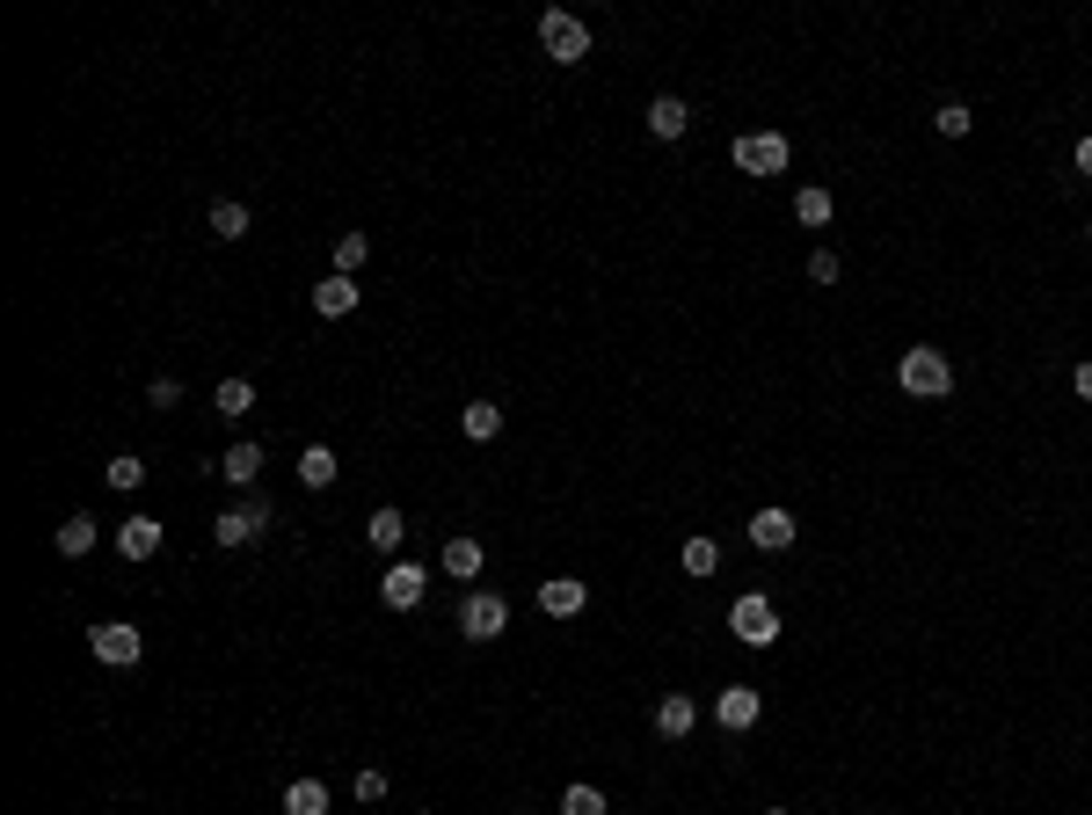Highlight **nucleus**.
I'll return each mask as SVG.
<instances>
[{
  "mask_svg": "<svg viewBox=\"0 0 1092 815\" xmlns=\"http://www.w3.org/2000/svg\"><path fill=\"white\" fill-rule=\"evenodd\" d=\"M460 430L474 437V444H488V437L503 430V408H495V401H466V415H460Z\"/></svg>",
  "mask_w": 1092,
  "mask_h": 815,
  "instance_id": "412c9836",
  "label": "nucleus"
},
{
  "mask_svg": "<svg viewBox=\"0 0 1092 815\" xmlns=\"http://www.w3.org/2000/svg\"><path fill=\"white\" fill-rule=\"evenodd\" d=\"M263 525H269V503H263V496H248L241 510H218V517H212V539H218V547H248Z\"/></svg>",
  "mask_w": 1092,
  "mask_h": 815,
  "instance_id": "0eeeda50",
  "label": "nucleus"
},
{
  "mask_svg": "<svg viewBox=\"0 0 1092 815\" xmlns=\"http://www.w3.org/2000/svg\"><path fill=\"white\" fill-rule=\"evenodd\" d=\"M460 634L466 641H503L510 634V604L495 598V590H474V598L460 604Z\"/></svg>",
  "mask_w": 1092,
  "mask_h": 815,
  "instance_id": "39448f33",
  "label": "nucleus"
},
{
  "mask_svg": "<svg viewBox=\"0 0 1092 815\" xmlns=\"http://www.w3.org/2000/svg\"><path fill=\"white\" fill-rule=\"evenodd\" d=\"M218 480H234V488H255V474H263V444H226V452L212 459Z\"/></svg>",
  "mask_w": 1092,
  "mask_h": 815,
  "instance_id": "f8f14e48",
  "label": "nucleus"
},
{
  "mask_svg": "<svg viewBox=\"0 0 1092 815\" xmlns=\"http://www.w3.org/2000/svg\"><path fill=\"white\" fill-rule=\"evenodd\" d=\"M314 313H321V321H342V313H357V277H336V269H328V277L314 285Z\"/></svg>",
  "mask_w": 1092,
  "mask_h": 815,
  "instance_id": "ddd939ff",
  "label": "nucleus"
},
{
  "mask_svg": "<svg viewBox=\"0 0 1092 815\" xmlns=\"http://www.w3.org/2000/svg\"><path fill=\"white\" fill-rule=\"evenodd\" d=\"M364 255H372V240H364V234H336V277H357Z\"/></svg>",
  "mask_w": 1092,
  "mask_h": 815,
  "instance_id": "a878e982",
  "label": "nucleus"
},
{
  "mask_svg": "<svg viewBox=\"0 0 1092 815\" xmlns=\"http://www.w3.org/2000/svg\"><path fill=\"white\" fill-rule=\"evenodd\" d=\"M146 401H153V408H175V401H183V379H153V393H146Z\"/></svg>",
  "mask_w": 1092,
  "mask_h": 815,
  "instance_id": "473e14b6",
  "label": "nucleus"
},
{
  "mask_svg": "<svg viewBox=\"0 0 1092 815\" xmlns=\"http://www.w3.org/2000/svg\"><path fill=\"white\" fill-rule=\"evenodd\" d=\"M299 480H306V488H328V480H336V452H328V444H306V452H299Z\"/></svg>",
  "mask_w": 1092,
  "mask_h": 815,
  "instance_id": "4be33fe9",
  "label": "nucleus"
},
{
  "mask_svg": "<svg viewBox=\"0 0 1092 815\" xmlns=\"http://www.w3.org/2000/svg\"><path fill=\"white\" fill-rule=\"evenodd\" d=\"M285 815H328V787H321V779H291V787H285Z\"/></svg>",
  "mask_w": 1092,
  "mask_h": 815,
  "instance_id": "aec40b11",
  "label": "nucleus"
},
{
  "mask_svg": "<svg viewBox=\"0 0 1092 815\" xmlns=\"http://www.w3.org/2000/svg\"><path fill=\"white\" fill-rule=\"evenodd\" d=\"M212 408H218V415H248V408H255V386H248V379H218Z\"/></svg>",
  "mask_w": 1092,
  "mask_h": 815,
  "instance_id": "393cba45",
  "label": "nucleus"
},
{
  "mask_svg": "<svg viewBox=\"0 0 1092 815\" xmlns=\"http://www.w3.org/2000/svg\"><path fill=\"white\" fill-rule=\"evenodd\" d=\"M139 480H146V459H131V452L110 459V488H139Z\"/></svg>",
  "mask_w": 1092,
  "mask_h": 815,
  "instance_id": "c756f323",
  "label": "nucleus"
},
{
  "mask_svg": "<svg viewBox=\"0 0 1092 815\" xmlns=\"http://www.w3.org/2000/svg\"><path fill=\"white\" fill-rule=\"evenodd\" d=\"M364 539H372L379 553H393L401 539H409V517H401V510H372V517H364Z\"/></svg>",
  "mask_w": 1092,
  "mask_h": 815,
  "instance_id": "f3484780",
  "label": "nucleus"
},
{
  "mask_svg": "<svg viewBox=\"0 0 1092 815\" xmlns=\"http://www.w3.org/2000/svg\"><path fill=\"white\" fill-rule=\"evenodd\" d=\"M794 218H801V226H830V190H816V183H808V190L794 197Z\"/></svg>",
  "mask_w": 1092,
  "mask_h": 815,
  "instance_id": "bb28decb",
  "label": "nucleus"
},
{
  "mask_svg": "<svg viewBox=\"0 0 1092 815\" xmlns=\"http://www.w3.org/2000/svg\"><path fill=\"white\" fill-rule=\"evenodd\" d=\"M932 124H940V139H969V131H976V110H969V102H940V110H932Z\"/></svg>",
  "mask_w": 1092,
  "mask_h": 815,
  "instance_id": "5701e85b",
  "label": "nucleus"
},
{
  "mask_svg": "<svg viewBox=\"0 0 1092 815\" xmlns=\"http://www.w3.org/2000/svg\"><path fill=\"white\" fill-rule=\"evenodd\" d=\"M1070 386H1078V401H1092V358L1078 364V372H1070Z\"/></svg>",
  "mask_w": 1092,
  "mask_h": 815,
  "instance_id": "72a5a7b5",
  "label": "nucleus"
},
{
  "mask_svg": "<svg viewBox=\"0 0 1092 815\" xmlns=\"http://www.w3.org/2000/svg\"><path fill=\"white\" fill-rule=\"evenodd\" d=\"M728 153H736V168H743V175H787V161H794L779 131H743Z\"/></svg>",
  "mask_w": 1092,
  "mask_h": 815,
  "instance_id": "20e7f679",
  "label": "nucleus"
},
{
  "mask_svg": "<svg viewBox=\"0 0 1092 815\" xmlns=\"http://www.w3.org/2000/svg\"><path fill=\"white\" fill-rule=\"evenodd\" d=\"M539 45H547V59H561V66H582V59H590V29H582L568 8H547V15H539Z\"/></svg>",
  "mask_w": 1092,
  "mask_h": 815,
  "instance_id": "7ed1b4c3",
  "label": "nucleus"
},
{
  "mask_svg": "<svg viewBox=\"0 0 1092 815\" xmlns=\"http://www.w3.org/2000/svg\"><path fill=\"white\" fill-rule=\"evenodd\" d=\"M794 539H801L794 510H757V517H751V547H765V553H787Z\"/></svg>",
  "mask_w": 1092,
  "mask_h": 815,
  "instance_id": "9b49d317",
  "label": "nucleus"
},
{
  "mask_svg": "<svg viewBox=\"0 0 1092 815\" xmlns=\"http://www.w3.org/2000/svg\"><path fill=\"white\" fill-rule=\"evenodd\" d=\"M896 379H903V393H918V401H940V393H954V364H946V350H903V364H896Z\"/></svg>",
  "mask_w": 1092,
  "mask_h": 815,
  "instance_id": "f257e3e1",
  "label": "nucleus"
},
{
  "mask_svg": "<svg viewBox=\"0 0 1092 815\" xmlns=\"http://www.w3.org/2000/svg\"><path fill=\"white\" fill-rule=\"evenodd\" d=\"M757 714H765V699H757L751 685H728V692L714 699V720H721L728 736H743V728H757Z\"/></svg>",
  "mask_w": 1092,
  "mask_h": 815,
  "instance_id": "1a4fd4ad",
  "label": "nucleus"
},
{
  "mask_svg": "<svg viewBox=\"0 0 1092 815\" xmlns=\"http://www.w3.org/2000/svg\"><path fill=\"white\" fill-rule=\"evenodd\" d=\"M721 568V547L714 539H685V576H714Z\"/></svg>",
  "mask_w": 1092,
  "mask_h": 815,
  "instance_id": "cd10ccee",
  "label": "nucleus"
},
{
  "mask_svg": "<svg viewBox=\"0 0 1092 815\" xmlns=\"http://www.w3.org/2000/svg\"><path fill=\"white\" fill-rule=\"evenodd\" d=\"M1070 161H1078V175H1092V139H1078V153H1070Z\"/></svg>",
  "mask_w": 1092,
  "mask_h": 815,
  "instance_id": "f704fd0d",
  "label": "nucleus"
},
{
  "mask_svg": "<svg viewBox=\"0 0 1092 815\" xmlns=\"http://www.w3.org/2000/svg\"><path fill=\"white\" fill-rule=\"evenodd\" d=\"M561 815H605V793H598V787H582V779H576V787L561 793Z\"/></svg>",
  "mask_w": 1092,
  "mask_h": 815,
  "instance_id": "c85d7f7f",
  "label": "nucleus"
},
{
  "mask_svg": "<svg viewBox=\"0 0 1092 815\" xmlns=\"http://www.w3.org/2000/svg\"><path fill=\"white\" fill-rule=\"evenodd\" d=\"M728 634H736L743 648H773V641H779V612H773V598L743 590V598L728 604Z\"/></svg>",
  "mask_w": 1092,
  "mask_h": 815,
  "instance_id": "f03ea898",
  "label": "nucleus"
},
{
  "mask_svg": "<svg viewBox=\"0 0 1092 815\" xmlns=\"http://www.w3.org/2000/svg\"><path fill=\"white\" fill-rule=\"evenodd\" d=\"M357 801H387V772H357Z\"/></svg>",
  "mask_w": 1092,
  "mask_h": 815,
  "instance_id": "2f4dec72",
  "label": "nucleus"
},
{
  "mask_svg": "<svg viewBox=\"0 0 1092 815\" xmlns=\"http://www.w3.org/2000/svg\"><path fill=\"white\" fill-rule=\"evenodd\" d=\"M649 131H655V139H685V131H692L685 96H655V102H649Z\"/></svg>",
  "mask_w": 1092,
  "mask_h": 815,
  "instance_id": "2eb2a0df",
  "label": "nucleus"
},
{
  "mask_svg": "<svg viewBox=\"0 0 1092 815\" xmlns=\"http://www.w3.org/2000/svg\"><path fill=\"white\" fill-rule=\"evenodd\" d=\"M59 553H66V561H80V553H96V517H88V510H73L66 525H59Z\"/></svg>",
  "mask_w": 1092,
  "mask_h": 815,
  "instance_id": "a211bd4d",
  "label": "nucleus"
},
{
  "mask_svg": "<svg viewBox=\"0 0 1092 815\" xmlns=\"http://www.w3.org/2000/svg\"><path fill=\"white\" fill-rule=\"evenodd\" d=\"M423 590H430V576H423L415 561H393L387 576H379V604H387V612H415Z\"/></svg>",
  "mask_w": 1092,
  "mask_h": 815,
  "instance_id": "6e6552de",
  "label": "nucleus"
},
{
  "mask_svg": "<svg viewBox=\"0 0 1092 815\" xmlns=\"http://www.w3.org/2000/svg\"><path fill=\"white\" fill-rule=\"evenodd\" d=\"M444 576H460V582L481 576V539H444Z\"/></svg>",
  "mask_w": 1092,
  "mask_h": 815,
  "instance_id": "6ab92c4d",
  "label": "nucleus"
},
{
  "mask_svg": "<svg viewBox=\"0 0 1092 815\" xmlns=\"http://www.w3.org/2000/svg\"><path fill=\"white\" fill-rule=\"evenodd\" d=\"M808 277H816V285H838V255L816 248V255H808Z\"/></svg>",
  "mask_w": 1092,
  "mask_h": 815,
  "instance_id": "7c9ffc66",
  "label": "nucleus"
},
{
  "mask_svg": "<svg viewBox=\"0 0 1092 815\" xmlns=\"http://www.w3.org/2000/svg\"><path fill=\"white\" fill-rule=\"evenodd\" d=\"M88 648H96V663H110V670H131V663H139V655H146L139 626H124V619L96 626V634H88Z\"/></svg>",
  "mask_w": 1092,
  "mask_h": 815,
  "instance_id": "423d86ee",
  "label": "nucleus"
},
{
  "mask_svg": "<svg viewBox=\"0 0 1092 815\" xmlns=\"http://www.w3.org/2000/svg\"><path fill=\"white\" fill-rule=\"evenodd\" d=\"M692 720H700V706H692L685 692H670L663 706H655V736H670V743H685V736H692Z\"/></svg>",
  "mask_w": 1092,
  "mask_h": 815,
  "instance_id": "dca6fc26",
  "label": "nucleus"
},
{
  "mask_svg": "<svg viewBox=\"0 0 1092 815\" xmlns=\"http://www.w3.org/2000/svg\"><path fill=\"white\" fill-rule=\"evenodd\" d=\"M117 553L124 561H153V553H161V517H124Z\"/></svg>",
  "mask_w": 1092,
  "mask_h": 815,
  "instance_id": "4468645a",
  "label": "nucleus"
},
{
  "mask_svg": "<svg viewBox=\"0 0 1092 815\" xmlns=\"http://www.w3.org/2000/svg\"><path fill=\"white\" fill-rule=\"evenodd\" d=\"M765 815H787V808H765Z\"/></svg>",
  "mask_w": 1092,
  "mask_h": 815,
  "instance_id": "c9c22d12",
  "label": "nucleus"
},
{
  "mask_svg": "<svg viewBox=\"0 0 1092 815\" xmlns=\"http://www.w3.org/2000/svg\"><path fill=\"white\" fill-rule=\"evenodd\" d=\"M212 234H218V240H241V234H248V204L218 197V204H212Z\"/></svg>",
  "mask_w": 1092,
  "mask_h": 815,
  "instance_id": "b1692460",
  "label": "nucleus"
},
{
  "mask_svg": "<svg viewBox=\"0 0 1092 815\" xmlns=\"http://www.w3.org/2000/svg\"><path fill=\"white\" fill-rule=\"evenodd\" d=\"M582 604H590V582H576V576L539 582V612H547V619H576Z\"/></svg>",
  "mask_w": 1092,
  "mask_h": 815,
  "instance_id": "9d476101",
  "label": "nucleus"
}]
</instances>
